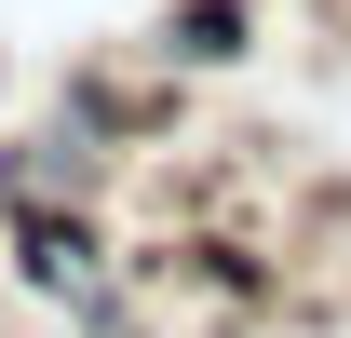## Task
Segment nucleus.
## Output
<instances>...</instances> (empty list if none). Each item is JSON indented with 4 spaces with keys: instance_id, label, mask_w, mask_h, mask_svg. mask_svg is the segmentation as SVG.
Here are the masks:
<instances>
[{
    "instance_id": "nucleus-1",
    "label": "nucleus",
    "mask_w": 351,
    "mask_h": 338,
    "mask_svg": "<svg viewBox=\"0 0 351 338\" xmlns=\"http://www.w3.org/2000/svg\"><path fill=\"white\" fill-rule=\"evenodd\" d=\"M14 271L41 297H68V325H108V244H95V216H14Z\"/></svg>"
},
{
    "instance_id": "nucleus-2",
    "label": "nucleus",
    "mask_w": 351,
    "mask_h": 338,
    "mask_svg": "<svg viewBox=\"0 0 351 338\" xmlns=\"http://www.w3.org/2000/svg\"><path fill=\"white\" fill-rule=\"evenodd\" d=\"M95 163H108V149H95L82 122H68V135H14V149H0V203H14V216H54V203L95 190Z\"/></svg>"
},
{
    "instance_id": "nucleus-3",
    "label": "nucleus",
    "mask_w": 351,
    "mask_h": 338,
    "mask_svg": "<svg viewBox=\"0 0 351 338\" xmlns=\"http://www.w3.org/2000/svg\"><path fill=\"white\" fill-rule=\"evenodd\" d=\"M162 54H189V68H217V54H243V0H189L162 27Z\"/></svg>"
}]
</instances>
